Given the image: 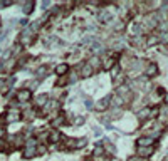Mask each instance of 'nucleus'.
<instances>
[{
  "label": "nucleus",
  "instance_id": "15",
  "mask_svg": "<svg viewBox=\"0 0 168 161\" xmlns=\"http://www.w3.org/2000/svg\"><path fill=\"white\" fill-rule=\"evenodd\" d=\"M165 101H167V103H168V94H167V96H165Z\"/></svg>",
  "mask_w": 168,
  "mask_h": 161
},
{
  "label": "nucleus",
  "instance_id": "6",
  "mask_svg": "<svg viewBox=\"0 0 168 161\" xmlns=\"http://www.w3.org/2000/svg\"><path fill=\"white\" fill-rule=\"evenodd\" d=\"M151 151H153L151 148H139V154H143V156H146V154H150Z\"/></svg>",
  "mask_w": 168,
  "mask_h": 161
},
{
  "label": "nucleus",
  "instance_id": "4",
  "mask_svg": "<svg viewBox=\"0 0 168 161\" xmlns=\"http://www.w3.org/2000/svg\"><path fill=\"white\" fill-rule=\"evenodd\" d=\"M138 144H139V146H145V144H151V139H150V138H141V139L138 141Z\"/></svg>",
  "mask_w": 168,
  "mask_h": 161
},
{
  "label": "nucleus",
  "instance_id": "7",
  "mask_svg": "<svg viewBox=\"0 0 168 161\" xmlns=\"http://www.w3.org/2000/svg\"><path fill=\"white\" fill-rule=\"evenodd\" d=\"M66 71H67V66H66V64H61V66L57 67V74H64Z\"/></svg>",
  "mask_w": 168,
  "mask_h": 161
},
{
  "label": "nucleus",
  "instance_id": "2",
  "mask_svg": "<svg viewBox=\"0 0 168 161\" xmlns=\"http://www.w3.org/2000/svg\"><path fill=\"white\" fill-rule=\"evenodd\" d=\"M30 35H32V32L25 29V30L22 32V42H24V44H27V42H30Z\"/></svg>",
  "mask_w": 168,
  "mask_h": 161
},
{
  "label": "nucleus",
  "instance_id": "13",
  "mask_svg": "<svg viewBox=\"0 0 168 161\" xmlns=\"http://www.w3.org/2000/svg\"><path fill=\"white\" fill-rule=\"evenodd\" d=\"M156 42H158V39H156V37H151L148 40V44H156Z\"/></svg>",
  "mask_w": 168,
  "mask_h": 161
},
{
  "label": "nucleus",
  "instance_id": "11",
  "mask_svg": "<svg viewBox=\"0 0 168 161\" xmlns=\"http://www.w3.org/2000/svg\"><path fill=\"white\" fill-rule=\"evenodd\" d=\"M50 139H52V141H57V139H59V133H52L50 134Z\"/></svg>",
  "mask_w": 168,
  "mask_h": 161
},
{
  "label": "nucleus",
  "instance_id": "16",
  "mask_svg": "<svg viewBox=\"0 0 168 161\" xmlns=\"http://www.w3.org/2000/svg\"><path fill=\"white\" fill-rule=\"evenodd\" d=\"M2 134H3V129H0V136H2Z\"/></svg>",
  "mask_w": 168,
  "mask_h": 161
},
{
  "label": "nucleus",
  "instance_id": "1",
  "mask_svg": "<svg viewBox=\"0 0 168 161\" xmlns=\"http://www.w3.org/2000/svg\"><path fill=\"white\" fill-rule=\"evenodd\" d=\"M30 97V91H20L19 94H17V99L19 101H27Z\"/></svg>",
  "mask_w": 168,
  "mask_h": 161
},
{
  "label": "nucleus",
  "instance_id": "10",
  "mask_svg": "<svg viewBox=\"0 0 168 161\" xmlns=\"http://www.w3.org/2000/svg\"><path fill=\"white\" fill-rule=\"evenodd\" d=\"M148 114H150V109H145V111H141V113H139V118H146Z\"/></svg>",
  "mask_w": 168,
  "mask_h": 161
},
{
  "label": "nucleus",
  "instance_id": "8",
  "mask_svg": "<svg viewBox=\"0 0 168 161\" xmlns=\"http://www.w3.org/2000/svg\"><path fill=\"white\" fill-rule=\"evenodd\" d=\"M91 72H93V71H91V66H86L84 67V71H82V76L88 77V76H91Z\"/></svg>",
  "mask_w": 168,
  "mask_h": 161
},
{
  "label": "nucleus",
  "instance_id": "14",
  "mask_svg": "<svg viewBox=\"0 0 168 161\" xmlns=\"http://www.w3.org/2000/svg\"><path fill=\"white\" fill-rule=\"evenodd\" d=\"M161 40L163 42H168V34H161Z\"/></svg>",
  "mask_w": 168,
  "mask_h": 161
},
{
  "label": "nucleus",
  "instance_id": "9",
  "mask_svg": "<svg viewBox=\"0 0 168 161\" xmlns=\"http://www.w3.org/2000/svg\"><path fill=\"white\" fill-rule=\"evenodd\" d=\"M7 121H10V123H12V121H17V114L10 113L9 116H7Z\"/></svg>",
  "mask_w": 168,
  "mask_h": 161
},
{
  "label": "nucleus",
  "instance_id": "12",
  "mask_svg": "<svg viewBox=\"0 0 168 161\" xmlns=\"http://www.w3.org/2000/svg\"><path fill=\"white\" fill-rule=\"evenodd\" d=\"M71 81H72V82H76V81H78V74H76V72H72V74H71Z\"/></svg>",
  "mask_w": 168,
  "mask_h": 161
},
{
  "label": "nucleus",
  "instance_id": "3",
  "mask_svg": "<svg viewBox=\"0 0 168 161\" xmlns=\"http://www.w3.org/2000/svg\"><path fill=\"white\" fill-rule=\"evenodd\" d=\"M109 103V97H104L103 101H99L98 104H96V107H98L99 111H103V109H106V104Z\"/></svg>",
  "mask_w": 168,
  "mask_h": 161
},
{
  "label": "nucleus",
  "instance_id": "5",
  "mask_svg": "<svg viewBox=\"0 0 168 161\" xmlns=\"http://www.w3.org/2000/svg\"><path fill=\"white\" fill-rule=\"evenodd\" d=\"M146 74H148V76H153V74H156V67L151 64V66H150L148 69H146Z\"/></svg>",
  "mask_w": 168,
  "mask_h": 161
}]
</instances>
